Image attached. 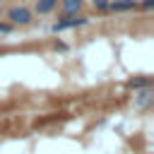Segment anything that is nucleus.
Segmentation results:
<instances>
[{"label": "nucleus", "mask_w": 154, "mask_h": 154, "mask_svg": "<svg viewBox=\"0 0 154 154\" xmlns=\"http://www.w3.org/2000/svg\"><path fill=\"white\" fill-rule=\"evenodd\" d=\"M87 22H89V17H87V14H82V12L63 14V17H58V22L51 26V31H53V34H58V31H65V29H77V26H84Z\"/></svg>", "instance_id": "f257e3e1"}, {"label": "nucleus", "mask_w": 154, "mask_h": 154, "mask_svg": "<svg viewBox=\"0 0 154 154\" xmlns=\"http://www.w3.org/2000/svg\"><path fill=\"white\" fill-rule=\"evenodd\" d=\"M5 17H7V22H10L12 26H26V24H31L34 12H31L29 7H24V5H14V7L7 10Z\"/></svg>", "instance_id": "f03ea898"}, {"label": "nucleus", "mask_w": 154, "mask_h": 154, "mask_svg": "<svg viewBox=\"0 0 154 154\" xmlns=\"http://www.w3.org/2000/svg\"><path fill=\"white\" fill-rule=\"evenodd\" d=\"M152 101H154V89H152V87H144V89H135V99H132V106H135L137 111H144V108H149V106H152Z\"/></svg>", "instance_id": "7ed1b4c3"}, {"label": "nucleus", "mask_w": 154, "mask_h": 154, "mask_svg": "<svg viewBox=\"0 0 154 154\" xmlns=\"http://www.w3.org/2000/svg\"><path fill=\"white\" fill-rule=\"evenodd\" d=\"M108 10L111 12H130V10H137V0H108Z\"/></svg>", "instance_id": "20e7f679"}, {"label": "nucleus", "mask_w": 154, "mask_h": 154, "mask_svg": "<svg viewBox=\"0 0 154 154\" xmlns=\"http://www.w3.org/2000/svg\"><path fill=\"white\" fill-rule=\"evenodd\" d=\"M58 2H60L63 14H75V12H82L84 7V0H58Z\"/></svg>", "instance_id": "39448f33"}, {"label": "nucleus", "mask_w": 154, "mask_h": 154, "mask_svg": "<svg viewBox=\"0 0 154 154\" xmlns=\"http://www.w3.org/2000/svg\"><path fill=\"white\" fill-rule=\"evenodd\" d=\"M55 7H58V0H36V5H34L36 14H51Z\"/></svg>", "instance_id": "423d86ee"}, {"label": "nucleus", "mask_w": 154, "mask_h": 154, "mask_svg": "<svg viewBox=\"0 0 154 154\" xmlns=\"http://www.w3.org/2000/svg\"><path fill=\"white\" fill-rule=\"evenodd\" d=\"M128 87L130 89H144V87H152V77H132L130 82H128Z\"/></svg>", "instance_id": "0eeeda50"}, {"label": "nucleus", "mask_w": 154, "mask_h": 154, "mask_svg": "<svg viewBox=\"0 0 154 154\" xmlns=\"http://www.w3.org/2000/svg\"><path fill=\"white\" fill-rule=\"evenodd\" d=\"M14 31V26L10 24V22H0V36H7V34H12Z\"/></svg>", "instance_id": "6e6552de"}, {"label": "nucleus", "mask_w": 154, "mask_h": 154, "mask_svg": "<svg viewBox=\"0 0 154 154\" xmlns=\"http://www.w3.org/2000/svg\"><path fill=\"white\" fill-rule=\"evenodd\" d=\"M94 10H108V0H91Z\"/></svg>", "instance_id": "1a4fd4ad"}, {"label": "nucleus", "mask_w": 154, "mask_h": 154, "mask_svg": "<svg viewBox=\"0 0 154 154\" xmlns=\"http://www.w3.org/2000/svg\"><path fill=\"white\" fill-rule=\"evenodd\" d=\"M137 7H142V10H147V12H149V10L154 7V0H142V2H137Z\"/></svg>", "instance_id": "9d476101"}, {"label": "nucleus", "mask_w": 154, "mask_h": 154, "mask_svg": "<svg viewBox=\"0 0 154 154\" xmlns=\"http://www.w3.org/2000/svg\"><path fill=\"white\" fill-rule=\"evenodd\" d=\"M55 48H58V51H67V46H65L63 41H55Z\"/></svg>", "instance_id": "9b49d317"}, {"label": "nucleus", "mask_w": 154, "mask_h": 154, "mask_svg": "<svg viewBox=\"0 0 154 154\" xmlns=\"http://www.w3.org/2000/svg\"><path fill=\"white\" fill-rule=\"evenodd\" d=\"M0 2H2V0H0Z\"/></svg>", "instance_id": "f8f14e48"}]
</instances>
